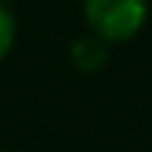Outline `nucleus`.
I'll use <instances>...</instances> for the list:
<instances>
[{"instance_id":"nucleus-1","label":"nucleus","mask_w":152,"mask_h":152,"mask_svg":"<svg viewBox=\"0 0 152 152\" xmlns=\"http://www.w3.org/2000/svg\"><path fill=\"white\" fill-rule=\"evenodd\" d=\"M149 14L147 0H85V20L104 42H127L144 28Z\"/></svg>"},{"instance_id":"nucleus-2","label":"nucleus","mask_w":152,"mask_h":152,"mask_svg":"<svg viewBox=\"0 0 152 152\" xmlns=\"http://www.w3.org/2000/svg\"><path fill=\"white\" fill-rule=\"evenodd\" d=\"M71 62L85 73H93L99 68H104V62H107V42L102 37H96L93 31L85 34V37H76L71 45Z\"/></svg>"},{"instance_id":"nucleus-3","label":"nucleus","mask_w":152,"mask_h":152,"mask_svg":"<svg viewBox=\"0 0 152 152\" xmlns=\"http://www.w3.org/2000/svg\"><path fill=\"white\" fill-rule=\"evenodd\" d=\"M14 39H17V23H14V14L9 11V6H6V3H0V62L11 54Z\"/></svg>"},{"instance_id":"nucleus-4","label":"nucleus","mask_w":152,"mask_h":152,"mask_svg":"<svg viewBox=\"0 0 152 152\" xmlns=\"http://www.w3.org/2000/svg\"><path fill=\"white\" fill-rule=\"evenodd\" d=\"M0 3H6V6H9V0H0Z\"/></svg>"},{"instance_id":"nucleus-5","label":"nucleus","mask_w":152,"mask_h":152,"mask_svg":"<svg viewBox=\"0 0 152 152\" xmlns=\"http://www.w3.org/2000/svg\"><path fill=\"white\" fill-rule=\"evenodd\" d=\"M0 152H6V149H0Z\"/></svg>"}]
</instances>
